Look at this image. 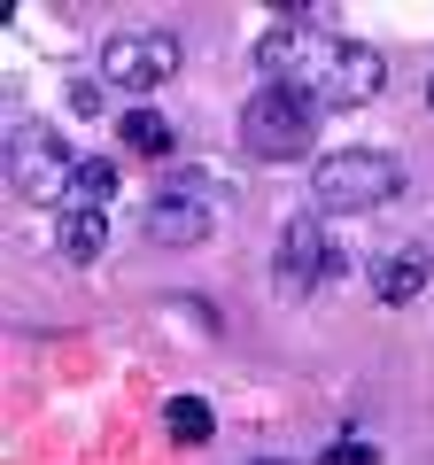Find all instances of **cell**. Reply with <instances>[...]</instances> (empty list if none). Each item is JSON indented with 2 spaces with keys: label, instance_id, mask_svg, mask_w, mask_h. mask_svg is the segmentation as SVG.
<instances>
[{
  "label": "cell",
  "instance_id": "obj_1",
  "mask_svg": "<svg viewBox=\"0 0 434 465\" xmlns=\"http://www.w3.org/2000/svg\"><path fill=\"white\" fill-rule=\"evenodd\" d=\"M256 70L287 94H302L311 109H365L388 94V54L365 39L318 32V24H280L256 39Z\"/></svg>",
  "mask_w": 434,
  "mask_h": 465
},
{
  "label": "cell",
  "instance_id": "obj_2",
  "mask_svg": "<svg viewBox=\"0 0 434 465\" xmlns=\"http://www.w3.org/2000/svg\"><path fill=\"white\" fill-rule=\"evenodd\" d=\"M403 194V163L388 148H334L311 163V210L318 217H365Z\"/></svg>",
  "mask_w": 434,
  "mask_h": 465
},
{
  "label": "cell",
  "instance_id": "obj_3",
  "mask_svg": "<svg viewBox=\"0 0 434 465\" xmlns=\"http://www.w3.org/2000/svg\"><path fill=\"white\" fill-rule=\"evenodd\" d=\"M318 116L302 94H287V85H256L249 101H241V148L256 155V163H302V155L318 148Z\"/></svg>",
  "mask_w": 434,
  "mask_h": 465
},
{
  "label": "cell",
  "instance_id": "obj_4",
  "mask_svg": "<svg viewBox=\"0 0 434 465\" xmlns=\"http://www.w3.org/2000/svg\"><path fill=\"white\" fill-rule=\"evenodd\" d=\"M70 179H78V155L54 124H32L24 116L8 133V186H16L32 210H70Z\"/></svg>",
  "mask_w": 434,
  "mask_h": 465
},
{
  "label": "cell",
  "instance_id": "obj_5",
  "mask_svg": "<svg viewBox=\"0 0 434 465\" xmlns=\"http://www.w3.org/2000/svg\"><path fill=\"white\" fill-rule=\"evenodd\" d=\"M186 63L179 32H155V24H140V32H117L109 47H101V85H124V94H155V85H171Z\"/></svg>",
  "mask_w": 434,
  "mask_h": 465
},
{
  "label": "cell",
  "instance_id": "obj_6",
  "mask_svg": "<svg viewBox=\"0 0 434 465\" xmlns=\"http://www.w3.org/2000/svg\"><path fill=\"white\" fill-rule=\"evenodd\" d=\"M271 264H280V295H318V287L341 272V249L326 241L318 210H295L280 225V256H271Z\"/></svg>",
  "mask_w": 434,
  "mask_h": 465
},
{
  "label": "cell",
  "instance_id": "obj_7",
  "mask_svg": "<svg viewBox=\"0 0 434 465\" xmlns=\"http://www.w3.org/2000/svg\"><path fill=\"white\" fill-rule=\"evenodd\" d=\"M140 232H148L155 249H202L217 232V210H210V194H194V186H163V194L140 210Z\"/></svg>",
  "mask_w": 434,
  "mask_h": 465
},
{
  "label": "cell",
  "instance_id": "obj_8",
  "mask_svg": "<svg viewBox=\"0 0 434 465\" xmlns=\"http://www.w3.org/2000/svg\"><path fill=\"white\" fill-rule=\"evenodd\" d=\"M427 280H434V256L427 249H396V256H380V272H372V295L380 302H419Z\"/></svg>",
  "mask_w": 434,
  "mask_h": 465
},
{
  "label": "cell",
  "instance_id": "obj_9",
  "mask_svg": "<svg viewBox=\"0 0 434 465\" xmlns=\"http://www.w3.org/2000/svg\"><path fill=\"white\" fill-rule=\"evenodd\" d=\"M117 140H124L133 155H148V163L179 155V133H171V116H155L148 101H124V116H117Z\"/></svg>",
  "mask_w": 434,
  "mask_h": 465
},
{
  "label": "cell",
  "instance_id": "obj_10",
  "mask_svg": "<svg viewBox=\"0 0 434 465\" xmlns=\"http://www.w3.org/2000/svg\"><path fill=\"white\" fill-rule=\"evenodd\" d=\"M54 249H63L70 264H94V256L109 249V210H63L54 217Z\"/></svg>",
  "mask_w": 434,
  "mask_h": 465
},
{
  "label": "cell",
  "instance_id": "obj_11",
  "mask_svg": "<svg viewBox=\"0 0 434 465\" xmlns=\"http://www.w3.org/2000/svg\"><path fill=\"white\" fill-rule=\"evenodd\" d=\"M163 427H171V442H179V450H202L217 434V411H210V396H171L163 403Z\"/></svg>",
  "mask_w": 434,
  "mask_h": 465
},
{
  "label": "cell",
  "instance_id": "obj_12",
  "mask_svg": "<svg viewBox=\"0 0 434 465\" xmlns=\"http://www.w3.org/2000/svg\"><path fill=\"white\" fill-rule=\"evenodd\" d=\"M109 202H117V163H109V155H78L70 210H109Z\"/></svg>",
  "mask_w": 434,
  "mask_h": 465
},
{
  "label": "cell",
  "instance_id": "obj_13",
  "mask_svg": "<svg viewBox=\"0 0 434 465\" xmlns=\"http://www.w3.org/2000/svg\"><path fill=\"white\" fill-rule=\"evenodd\" d=\"M318 465H380V450H372V442H357V434H341L334 450H318Z\"/></svg>",
  "mask_w": 434,
  "mask_h": 465
},
{
  "label": "cell",
  "instance_id": "obj_14",
  "mask_svg": "<svg viewBox=\"0 0 434 465\" xmlns=\"http://www.w3.org/2000/svg\"><path fill=\"white\" fill-rule=\"evenodd\" d=\"M249 465H287V458H249Z\"/></svg>",
  "mask_w": 434,
  "mask_h": 465
},
{
  "label": "cell",
  "instance_id": "obj_15",
  "mask_svg": "<svg viewBox=\"0 0 434 465\" xmlns=\"http://www.w3.org/2000/svg\"><path fill=\"white\" fill-rule=\"evenodd\" d=\"M427 109H434V78H427Z\"/></svg>",
  "mask_w": 434,
  "mask_h": 465
}]
</instances>
